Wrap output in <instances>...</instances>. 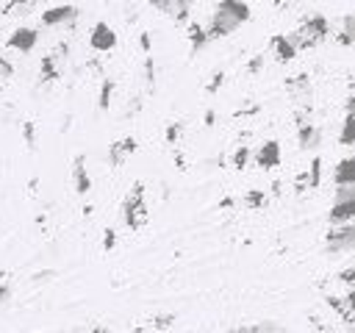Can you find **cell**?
Wrapping results in <instances>:
<instances>
[{"mask_svg":"<svg viewBox=\"0 0 355 333\" xmlns=\"http://www.w3.org/2000/svg\"><path fill=\"white\" fill-rule=\"evenodd\" d=\"M286 89H288V94L300 103V105H311V97H313V89H311V78L305 75V72H300V75H291L288 80H286Z\"/></svg>","mask_w":355,"mask_h":333,"instance_id":"9c48e42d","label":"cell"},{"mask_svg":"<svg viewBox=\"0 0 355 333\" xmlns=\"http://www.w3.org/2000/svg\"><path fill=\"white\" fill-rule=\"evenodd\" d=\"M297 139H300V150H316L319 142H322V130H319V125H313V119L300 122L297 125Z\"/></svg>","mask_w":355,"mask_h":333,"instance_id":"5bb4252c","label":"cell"},{"mask_svg":"<svg viewBox=\"0 0 355 333\" xmlns=\"http://www.w3.org/2000/svg\"><path fill=\"white\" fill-rule=\"evenodd\" d=\"M6 300H8V286L0 283V302H6Z\"/></svg>","mask_w":355,"mask_h":333,"instance_id":"f35d334b","label":"cell"},{"mask_svg":"<svg viewBox=\"0 0 355 333\" xmlns=\"http://www.w3.org/2000/svg\"><path fill=\"white\" fill-rule=\"evenodd\" d=\"M247 19H250V6H247V3L222 0V3L216 6V11L211 14L208 25H205V36H208V42H211V39L230 36V33H233L236 28H241Z\"/></svg>","mask_w":355,"mask_h":333,"instance_id":"6da1fadb","label":"cell"},{"mask_svg":"<svg viewBox=\"0 0 355 333\" xmlns=\"http://www.w3.org/2000/svg\"><path fill=\"white\" fill-rule=\"evenodd\" d=\"M89 47H92L94 53H111V50L116 47V33H114V28H111L108 22L97 19V22L92 25V31H89Z\"/></svg>","mask_w":355,"mask_h":333,"instance_id":"277c9868","label":"cell"},{"mask_svg":"<svg viewBox=\"0 0 355 333\" xmlns=\"http://www.w3.org/2000/svg\"><path fill=\"white\" fill-rule=\"evenodd\" d=\"M136 150H139V142H136L133 136H125V139H119V142L111 144V150H108V164H111L114 169H119V166L125 164V158L133 155Z\"/></svg>","mask_w":355,"mask_h":333,"instance_id":"30bf717a","label":"cell"},{"mask_svg":"<svg viewBox=\"0 0 355 333\" xmlns=\"http://www.w3.org/2000/svg\"><path fill=\"white\" fill-rule=\"evenodd\" d=\"M352 139H355V117L347 114V117H344V128H341V133H338V142H341V144H352Z\"/></svg>","mask_w":355,"mask_h":333,"instance_id":"cb8c5ba5","label":"cell"},{"mask_svg":"<svg viewBox=\"0 0 355 333\" xmlns=\"http://www.w3.org/2000/svg\"><path fill=\"white\" fill-rule=\"evenodd\" d=\"M0 78H14V64L6 58V56H0Z\"/></svg>","mask_w":355,"mask_h":333,"instance_id":"836d02e7","label":"cell"},{"mask_svg":"<svg viewBox=\"0 0 355 333\" xmlns=\"http://www.w3.org/2000/svg\"><path fill=\"white\" fill-rule=\"evenodd\" d=\"M153 8H158V11H164L169 19H175V22H186L189 19V3H183V0H153L150 3Z\"/></svg>","mask_w":355,"mask_h":333,"instance_id":"7c38bea8","label":"cell"},{"mask_svg":"<svg viewBox=\"0 0 355 333\" xmlns=\"http://www.w3.org/2000/svg\"><path fill=\"white\" fill-rule=\"evenodd\" d=\"M58 78H61L58 58L50 53V56H44V58H42V64H39V80H42V83H55Z\"/></svg>","mask_w":355,"mask_h":333,"instance_id":"2e32d148","label":"cell"},{"mask_svg":"<svg viewBox=\"0 0 355 333\" xmlns=\"http://www.w3.org/2000/svg\"><path fill=\"white\" fill-rule=\"evenodd\" d=\"M86 333H111L108 327H103V325H97V327H92V330H86Z\"/></svg>","mask_w":355,"mask_h":333,"instance_id":"60d3db41","label":"cell"},{"mask_svg":"<svg viewBox=\"0 0 355 333\" xmlns=\"http://www.w3.org/2000/svg\"><path fill=\"white\" fill-rule=\"evenodd\" d=\"M172 322H175V316H172V314H166V316H155V319H153V325H155V327H169Z\"/></svg>","mask_w":355,"mask_h":333,"instance_id":"d590c367","label":"cell"},{"mask_svg":"<svg viewBox=\"0 0 355 333\" xmlns=\"http://www.w3.org/2000/svg\"><path fill=\"white\" fill-rule=\"evenodd\" d=\"M230 333H255V330H252V325H247V327L241 325V327H236V330H230Z\"/></svg>","mask_w":355,"mask_h":333,"instance_id":"ab89813d","label":"cell"},{"mask_svg":"<svg viewBox=\"0 0 355 333\" xmlns=\"http://www.w3.org/2000/svg\"><path fill=\"white\" fill-rule=\"evenodd\" d=\"M183 136V122H169L166 125V144H178Z\"/></svg>","mask_w":355,"mask_h":333,"instance_id":"4316f807","label":"cell"},{"mask_svg":"<svg viewBox=\"0 0 355 333\" xmlns=\"http://www.w3.org/2000/svg\"><path fill=\"white\" fill-rule=\"evenodd\" d=\"M80 17L78 6H53L47 11H42V25L44 28H58V25H72Z\"/></svg>","mask_w":355,"mask_h":333,"instance_id":"8992f818","label":"cell"},{"mask_svg":"<svg viewBox=\"0 0 355 333\" xmlns=\"http://www.w3.org/2000/svg\"><path fill=\"white\" fill-rule=\"evenodd\" d=\"M36 42H39V33H36L33 28H25V25H22V28H14V31H11V36L6 39V47L25 56V53H31V50L36 47Z\"/></svg>","mask_w":355,"mask_h":333,"instance_id":"52a82bcc","label":"cell"},{"mask_svg":"<svg viewBox=\"0 0 355 333\" xmlns=\"http://www.w3.org/2000/svg\"><path fill=\"white\" fill-rule=\"evenodd\" d=\"M139 44H141V50H144V56H150V50H153V42H150V33L144 31L141 36H139Z\"/></svg>","mask_w":355,"mask_h":333,"instance_id":"e575fe53","label":"cell"},{"mask_svg":"<svg viewBox=\"0 0 355 333\" xmlns=\"http://www.w3.org/2000/svg\"><path fill=\"white\" fill-rule=\"evenodd\" d=\"M144 86H147V92L155 89V61H153V56L144 58Z\"/></svg>","mask_w":355,"mask_h":333,"instance_id":"d4e9b609","label":"cell"},{"mask_svg":"<svg viewBox=\"0 0 355 333\" xmlns=\"http://www.w3.org/2000/svg\"><path fill=\"white\" fill-rule=\"evenodd\" d=\"M230 205H233V197H225V200L219 203V208H230Z\"/></svg>","mask_w":355,"mask_h":333,"instance_id":"b9f144b4","label":"cell"},{"mask_svg":"<svg viewBox=\"0 0 355 333\" xmlns=\"http://www.w3.org/2000/svg\"><path fill=\"white\" fill-rule=\"evenodd\" d=\"M214 122H216V111H214V108H208V111H205V128H211Z\"/></svg>","mask_w":355,"mask_h":333,"instance_id":"8d00e7d4","label":"cell"},{"mask_svg":"<svg viewBox=\"0 0 355 333\" xmlns=\"http://www.w3.org/2000/svg\"><path fill=\"white\" fill-rule=\"evenodd\" d=\"M111 97H114V80H111V78H103L100 94H97V108H100V111H108V108H111Z\"/></svg>","mask_w":355,"mask_h":333,"instance_id":"44dd1931","label":"cell"},{"mask_svg":"<svg viewBox=\"0 0 355 333\" xmlns=\"http://www.w3.org/2000/svg\"><path fill=\"white\" fill-rule=\"evenodd\" d=\"M222 83H225V72H222V69H216V72L211 75V80L205 83V92H208V94H216Z\"/></svg>","mask_w":355,"mask_h":333,"instance_id":"83f0119b","label":"cell"},{"mask_svg":"<svg viewBox=\"0 0 355 333\" xmlns=\"http://www.w3.org/2000/svg\"><path fill=\"white\" fill-rule=\"evenodd\" d=\"M333 39H336L338 44H344V47H349V44L355 42V17H352V14L344 17V25H341L338 33H333Z\"/></svg>","mask_w":355,"mask_h":333,"instance_id":"d6986e66","label":"cell"},{"mask_svg":"<svg viewBox=\"0 0 355 333\" xmlns=\"http://www.w3.org/2000/svg\"><path fill=\"white\" fill-rule=\"evenodd\" d=\"M333 180H336V186H352L355 183V161L352 158L338 161V166L333 172Z\"/></svg>","mask_w":355,"mask_h":333,"instance_id":"e0dca14e","label":"cell"},{"mask_svg":"<svg viewBox=\"0 0 355 333\" xmlns=\"http://www.w3.org/2000/svg\"><path fill=\"white\" fill-rule=\"evenodd\" d=\"M280 158H283L280 142H275V139L263 142V144L252 153V161H255V166H261V169H275V166H280Z\"/></svg>","mask_w":355,"mask_h":333,"instance_id":"ba28073f","label":"cell"},{"mask_svg":"<svg viewBox=\"0 0 355 333\" xmlns=\"http://www.w3.org/2000/svg\"><path fill=\"white\" fill-rule=\"evenodd\" d=\"M22 136H25L28 150H33V147H36V125H33L31 119H25V122H22Z\"/></svg>","mask_w":355,"mask_h":333,"instance_id":"484cf974","label":"cell"},{"mask_svg":"<svg viewBox=\"0 0 355 333\" xmlns=\"http://www.w3.org/2000/svg\"><path fill=\"white\" fill-rule=\"evenodd\" d=\"M263 61H266V56H252V58H250V64L244 67V72H247V75H258V72H261V67H263Z\"/></svg>","mask_w":355,"mask_h":333,"instance_id":"d6a6232c","label":"cell"},{"mask_svg":"<svg viewBox=\"0 0 355 333\" xmlns=\"http://www.w3.org/2000/svg\"><path fill=\"white\" fill-rule=\"evenodd\" d=\"M341 280H344V283H347V286H349V283H352V266H347V269H344V272H341Z\"/></svg>","mask_w":355,"mask_h":333,"instance_id":"74e56055","label":"cell"},{"mask_svg":"<svg viewBox=\"0 0 355 333\" xmlns=\"http://www.w3.org/2000/svg\"><path fill=\"white\" fill-rule=\"evenodd\" d=\"M114 247H116V230H114V228H105V230H103V250L111 253Z\"/></svg>","mask_w":355,"mask_h":333,"instance_id":"4dcf8cb0","label":"cell"},{"mask_svg":"<svg viewBox=\"0 0 355 333\" xmlns=\"http://www.w3.org/2000/svg\"><path fill=\"white\" fill-rule=\"evenodd\" d=\"M186 36H189V44H191V53H197L200 47L208 44V36H205V28L200 22H189L186 28Z\"/></svg>","mask_w":355,"mask_h":333,"instance_id":"ac0fdd59","label":"cell"},{"mask_svg":"<svg viewBox=\"0 0 355 333\" xmlns=\"http://www.w3.org/2000/svg\"><path fill=\"white\" fill-rule=\"evenodd\" d=\"M250 161H252V150H250L247 144H239V147H236V153H233V158H230L233 169H244Z\"/></svg>","mask_w":355,"mask_h":333,"instance_id":"603a6c76","label":"cell"},{"mask_svg":"<svg viewBox=\"0 0 355 333\" xmlns=\"http://www.w3.org/2000/svg\"><path fill=\"white\" fill-rule=\"evenodd\" d=\"M252 330L255 333H286L277 322H258V325H252Z\"/></svg>","mask_w":355,"mask_h":333,"instance_id":"1f68e13d","label":"cell"},{"mask_svg":"<svg viewBox=\"0 0 355 333\" xmlns=\"http://www.w3.org/2000/svg\"><path fill=\"white\" fill-rule=\"evenodd\" d=\"M327 247L333 253H349L355 247V225H333V230L327 233Z\"/></svg>","mask_w":355,"mask_h":333,"instance_id":"5b68a950","label":"cell"},{"mask_svg":"<svg viewBox=\"0 0 355 333\" xmlns=\"http://www.w3.org/2000/svg\"><path fill=\"white\" fill-rule=\"evenodd\" d=\"M347 200H355V183H352V186H338V189H336L333 203H347Z\"/></svg>","mask_w":355,"mask_h":333,"instance_id":"f1b7e54d","label":"cell"},{"mask_svg":"<svg viewBox=\"0 0 355 333\" xmlns=\"http://www.w3.org/2000/svg\"><path fill=\"white\" fill-rule=\"evenodd\" d=\"M72 186L80 197H86L92 191V178H89V169H86V158L83 155H75L72 158Z\"/></svg>","mask_w":355,"mask_h":333,"instance_id":"8fae6325","label":"cell"},{"mask_svg":"<svg viewBox=\"0 0 355 333\" xmlns=\"http://www.w3.org/2000/svg\"><path fill=\"white\" fill-rule=\"evenodd\" d=\"M269 53H272L275 61H280V64H288V61L297 56V50H294V44L288 42L286 33H277V36L269 39Z\"/></svg>","mask_w":355,"mask_h":333,"instance_id":"4fadbf2b","label":"cell"},{"mask_svg":"<svg viewBox=\"0 0 355 333\" xmlns=\"http://www.w3.org/2000/svg\"><path fill=\"white\" fill-rule=\"evenodd\" d=\"M330 36V22H327V17H322V14H311L294 33H288V42L294 44V50L300 53V50H311V47H316L319 42H324Z\"/></svg>","mask_w":355,"mask_h":333,"instance_id":"7a4b0ae2","label":"cell"},{"mask_svg":"<svg viewBox=\"0 0 355 333\" xmlns=\"http://www.w3.org/2000/svg\"><path fill=\"white\" fill-rule=\"evenodd\" d=\"M36 3H3L0 8H6V14H28V8H33Z\"/></svg>","mask_w":355,"mask_h":333,"instance_id":"f546056e","label":"cell"},{"mask_svg":"<svg viewBox=\"0 0 355 333\" xmlns=\"http://www.w3.org/2000/svg\"><path fill=\"white\" fill-rule=\"evenodd\" d=\"M266 205H269V197H266L263 189H250V191L244 194V208H250V211H261V208H266Z\"/></svg>","mask_w":355,"mask_h":333,"instance_id":"ffe728a7","label":"cell"},{"mask_svg":"<svg viewBox=\"0 0 355 333\" xmlns=\"http://www.w3.org/2000/svg\"><path fill=\"white\" fill-rule=\"evenodd\" d=\"M150 219V211H147V186L141 180H136L128 191V197L122 200V222L130 228V230H139L144 228Z\"/></svg>","mask_w":355,"mask_h":333,"instance_id":"3957f363","label":"cell"},{"mask_svg":"<svg viewBox=\"0 0 355 333\" xmlns=\"http://www.w3.org/2000/svg\"><path fill=\"white\" fill-rule=\"evenodd\" d=\"M305 178H308V189H319V183H322V158L319 155H313Z\"/></svg>","mask_w":355,"mask_h":333,"instance_id":"7402d4cb","label":"cell"},{"mask_svg":"<svg viewBox=\"0 0 355 333\" xmlns=\"http://www.w3.org/2000/svg\"><path fill=\"white\" fill-rule=\"evenodd\" d=\"M352 216H355V200L333 203V208H330V214H327L330 225H347V222H352Z\"/></svg>","mask_w":355,"mask_h":333,"instance_id":"9a60e30c","label":"cell"}]
</instances>
